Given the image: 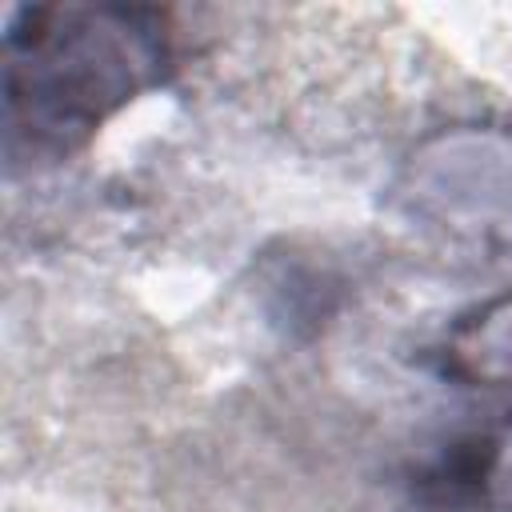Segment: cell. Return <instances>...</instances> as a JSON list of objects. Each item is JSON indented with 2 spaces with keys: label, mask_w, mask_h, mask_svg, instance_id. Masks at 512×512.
<instances>
[{
  "label": "cell",
  "mask_w": 512,
  "mask_h": 512,
  "mask_svg": "<svg viewBox=\"0 0 512 512\" xmlns=\"http://www.w3.org/2000/svg\"><path fill=\"white\" fill-rule=\"evenodd\" d=\"M116 12H28L32 32L8 36V108L32 128H88L124 100L156 44Z\"/></svg>",
  "instance_id": "6da1fadb"
},
{
  "label": "cell",
  "mask_w": 512,
  "mask_h": 512,
  "mask_svg": "<svg viewBox=\"0 0 512 512\" xmlns=\"http://www.w3.org/2000/svg\"><path fill=\"white\" fill-rule=\"evenodd\" d=\"M468 356L476 364L484 360V368H496V372L512 376V304H508V316H492L488 324L476 328V340H472Z\"/></svg>",
  "instance_id": "7a4b0ae2"
},
{
  "label": "cell",
  "mask_w": 512,
  "mask_h": 512,
  "mask_svg": "<svg viewBox=\"0 0 512 512\" xmlns=\"http://www.w3.org/2000/svg\"><path fill=\"white\" fill-rule=\"evenodd\" d=\"M484 480H488V492L500 504V512H512V420L504 424V432L496 436V444L488 452Z\"/></svg>",
  "instance_id": "3957f363"
}]
</instances>
